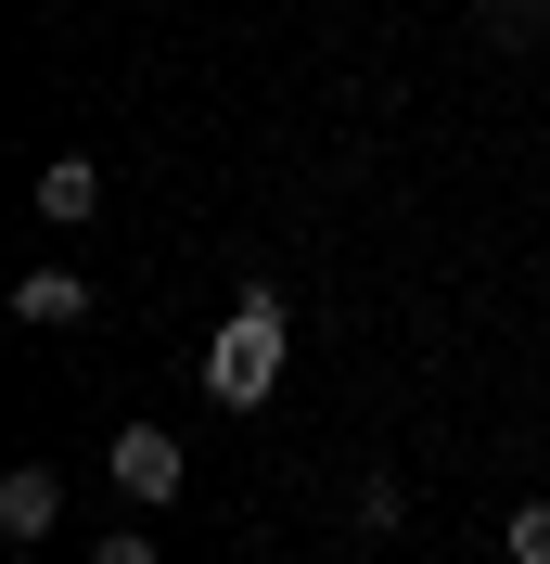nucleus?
I'll return each instance as SVG.
<instances>
[{
	"label": "nucleus",
	"instance_id": "20e7f679",
	"mask_svg": "<svg viewBox=\"0 0 550 564\" xmlns=\"http://www.w3.org/2000/svg\"><path fill=\"white\" fill-rule=\"evenodd\" d=\"M90 206H103V167H90V154H65V167H38V218H65V231H77Z\"/></svg>",
	"mask_w": 550,
	"mask_h": 564
},
{
	"label": "nucleus",
	"instance_id": "f03ea898",
	"mask_svg": "<svg viewBox=\"0 0 550 564\" xmlns=\"http://www.w3.org/2000/svg\"><path fill=\"white\" fill-rule=\"evenodd\" d=\"M116 488H129L141 500V513H154V500H179V436H167V423H116Z\"/></svg>",
	"mask_w": 550,
	"mask_h": 564
},
{
	"label": "nucleus",
	"instance_id": "f257e3e1",
	"mask_svg": "<svg viewBox=\"0 0 550 564\" xmlns=\"http://www.w3.org/2000/svg\"><path fill=\"white\" fill-rule=\"evenodd\" d=\"M282 347H295V334H282V295L243 282V308L218 321V347H206V398H218V411H256V398L282 386Z\"/></svg>",
	"mask_w": 550,
	"mask_h": 564
},
{
	"label": "nucleus",
	"instance_id": "39448f33",
	"mask_svg": "<svg viewBox=\"0 0 550 564\" xmlns=\"http://www.w3.org/2000/svg\"><path fill=\"white\" fill-rule=\"evenodd\" d=\"M13 321H90V282L77 270H26L13 282Z\"/></svg>",
	"mask_w": 550,
	"mask_h": 564
},
{
	"label": "nucleus",
	"instance_id": "6e6552de",
	"mask_svg": "<svg viewBox=\"0 0 550 564\" xmlns=\"http://www.w3.org/2000/svg\"><path fill=\"white\" fill-rule=\"evenodd\" d=\"M90 564H154V539H90Z\"/></svg>",
	"mask_w": 550,
	"mask_h": 564
},
{
	"label": "nucleus",
	"instance_id": "0eeeda50",
	"mask_svg": "<svg viewBox=\"0 0 550 564\" xmlns=\"http://www.w3.org/2000/svg\"><path fill=\"white\" fill-rule=\"evenodd\" d=\"M486 39H550V0H486Z\"/></svg>",
	"mask_w": 550,
	"mask_h": 564
},
{
	"label": "nucleus",
	"instance_id": "7ed1b4c3",
	"mask_svg": "<svg viewBox=\"0 0 550 564\" xmlns=\"http://www.w3.org/2000/svg\"><path fill=\"white\" fill-rule=\"evenodd\" d=\"M52 527H65V488H52L38 462H26V475H0V539H52Z\"/></svg>",
	"mask_w": 550,
	"mask_h": 564
},
{
	"label": "nucleus",
	"instance_id": "423d86ee",
	"mask_svg": "<svg viewBox=\"0 0 550 564\" xmlns=\"http://www.w3.org/2000/svg\"><path fill=\"white\" fill-rule=\"evenodd\" d=\"M499 552H513V564H550V500H525L513 527H499Z\"/></svg>",
	"mask_w": 550,
	"mask_h": 564
}]
</instances>
